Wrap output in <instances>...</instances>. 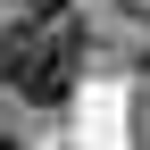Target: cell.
Instances as JSON below:
<instances>
[{"label":"cell","instance_id":"3957f363","mask_svg":"<svg viewBox=\"0 0 150 150\" xmlns=\"http://www.w3.org/2000/svg\"><path fill=\"white\" fill-rule=\"evenodd\" d=\"M0 150H17V142H0Z\"/></svg>","mask_w":150,"mask_h":150},{"label":"cell","instance_id":"6da1fadb","mask_svg":"<svg viewBox=\"0 0 150 150\" xmlns=\"http://www.w3.org/2000/svg\"><path fill=\"white\" fill-rule=\"evenodd\" d=\"M0 83H17L25 100H67L75 42L67 33H8V42H0Z\"/></svg>","mask_w":150,"mask_h":150},{"label":"cell","instance_id":"7a4b0ae2","mask_svg":"<svg viewBox=\"0 0 150 150\" xmlns=\"http://www.w3.org/2000/svg\"><path fill=\"white\" fill-rule=\"evenodd\" d=\"M17 8H25V17H42V25H59V17H67V0H17Z\"/></svg>","mask_w":150,"mask_h":150}]
</instances>
